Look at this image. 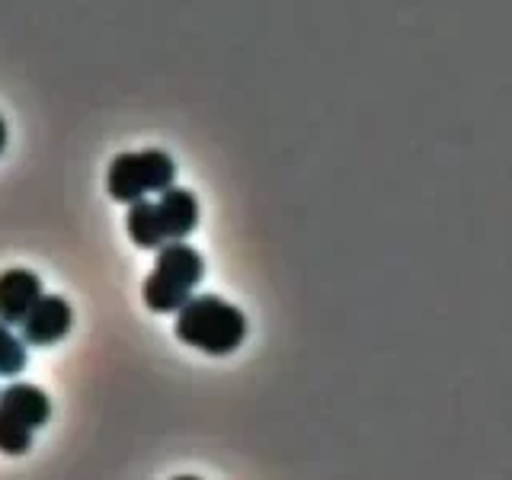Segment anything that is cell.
I'll return each instance as SVG.
<instances>
[{"mask_svg": "<svg viewBox=\"0 0 512 480\" xmlns=\"http://www.w3.org/2000/svg\"><path fill=\"white\" fill-rule=\"evenodd\" d=\"M176 340L205 352V356H231L247 340V317L237 304L218 295H192L176 311Z\"/></svg>", "mask_w": 512, "mask_h": 480, "instance_id": "6da1fadb", "label": "cell"}, {"mask_svg": "<svg viewBox=\"0 0 512 480\" xmlns=\"http://www.w3.org/2000/svg\"><path fill=\"white\" fill-rule=\"evenodd\" d=\"M205 276V260L186 240H170L157 250V263L141 285V298L154 314H176Z\"/></svg>", "mask_w": 512, "mask_h": 480, "instance_id": "7a4b0ae2", "label": "cell"}, {"mask_svg": "<svg viewBox=\"0 0 512 480\" xmlns=\"http://www.w3.org/2000/svg\"><path fill=\"white\" fill-rule=\"evenodd\" d=\"M173 180H176V164L167 151H157V148L125 151L109 164L106 189L116 202L132 205V202H141L144 196H151V192L160 196V192L173 186Z\"/></svg>", "mask_w": 512, "mask_h": 480, "instance_id": "3957f363", "label": "cell"}, {"mask_svg": "<svg viewBox=\"0 0 512 480\" xmlns=\"http://www.w3.org/2000/svg\"><path fill=\"white\" fill-rule=\"evenodd\" d=\"M74 324V311L71 304L58 298V295H42L32 311L23 317V340L26 346H55L58 340L68 336Z\"/></svg>", "mask_w": 512, "mask_h": 480, "instance_id": "277c9868", "label": "cell"}, {"mask_svg": "<svg viewBox=\"0 0 512 480\" xmlns=\"http://www.w3.org/2000/svg\"><path fill=\"white\" fill-rule=\"evenodd\" d=\"M42 298V279L32 269H7L0 272V320L4 324H23L32 304Z\"/></svg>", "mask_w": 512, "mask_h": 480, "instance_id": "5b68a950", "label": "cell"}, {"mask_svg": "<svg viewBox=\"0 0 512 480\" xmlns=\"http://www.w3.org/2000/svg\"><path fill=\"white\" fill-rule=\"evenodd\" d=\"M157 212H160V221H164L167 240H186L199 224V202L189 189H180V186H170L160 192Z\"/></svg>", "mask_w": 512, "mask_h": 480, "instance_id": "8992f818", "label": "cell"}, {"mask_svg": "<svg viewBox=\"0 0 512 480\" xmlns=\"http://www.w3.org/2000/svg\"><path fill=\"white\" fill-rule=\"evenodd\" d=\"M0 407H4L10 416H16L20 423H26L29 429L45 426L48 416H52V400H48V394L26 381L7 384V388L0 391Z\"/></svg>", "mask_w": 512, "mask_h": 480, "instance_id": "52a82bcc", "label": "cell"}, {"mask_svg": "<svg viewBox=\"0 0 512 480\" xmlns=\"http://www.w3.org/2000/svg\"><path fill=\"white\" fill-rule=\"evenodd\" d=\"M125 231L135 240V247H144V250H160L164 244H170L164 234V221H160V212H157V202H148V199L128 205Z\"/></svg>", "mask_w": 512, "mask_h": 480, "instance_id": "ba28073f", "label": "cell"}, {"mask_svg": "<svg viewBox=\"0 0 512 480\" xmlns=\"http://www.w3.org/2000/svg\"><path fill=\"white\" fill-rule=\"evenodd\" d=\"M26 359H29L26 340H23V336H16L10 330V324L0 320V375H4V378L20 375L26 368Z\"/></svg>", "mask_w": 512, "mask_h": 480, "instance_id": "9c48e42d", "label": "cell"}, {"mask_svg": "<svg viewBox=\"0 0 512 480\" xmlns=\"http://www.w3.org/2000/svg\"><path fill=\"white\" fill-rule=\"evenodd\" d=\"M32 432H36V429H29L26 423H20L16 416H10L4 407H0V452H4V455H23V452H29Z\"/></svg>", "mask_w": 512, "mask_h": 480, "instance_id": "30bf717a", "label": "cell"}, {"mask_svg": "<svg viewBox=\"0 0 512 480\" xmlns=\"http://www.w3.org/2000/svg\"><path fill=\"white\" fill-rule=\"evenodd\" d=\"M4 148H7V122L0 119V154H4Z\"/></svg>", "mask_w": 512, "mask_h": 480, "instance_id": "8fae6325", "label": "cell"}]
</instances>
